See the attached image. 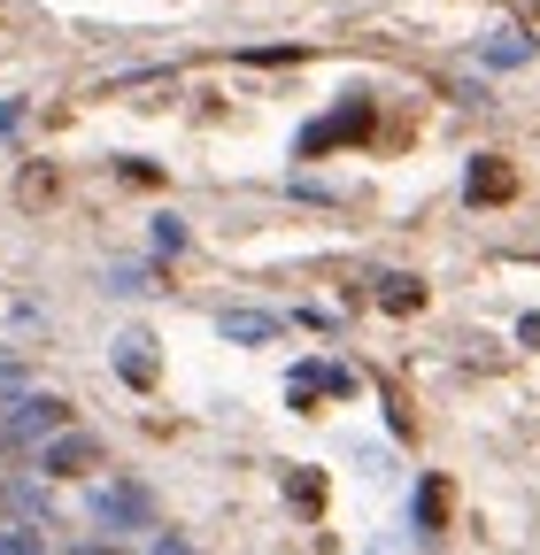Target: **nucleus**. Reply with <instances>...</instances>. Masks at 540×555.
Here are the masks:
<instances>
[{"label": "nucleus", "instance_id": "obj_1", "mask_svg": "<svg viewBox=\"0 0 540 555\" xmlns=\"http://www.w3.org/2000/svg\"><path fill=\"white\" fill-rule=\"evenodd\" d=\"M62 425H70V401H62V393H24L9 416H0V448H31V440H54Z\"/></svg>", "mask_w": 540, "mask_h": 555}, {"label": "nucleus", "instance_id": "obj_2", "mask_svg": "<svg viewBox=\"0 0 540 555\" xmlns=\"http://www.w3.org/2000/svg\"><path fill=\"white\" fill-rule=\"evenodd\" d=\"M348 139H371V101H340L332 116H317V124L301 131V163H317V155H332V147H348Z\"/></svg>", "mask_w": 540, "mask_h": 555}, {"label": "nucleus", "instance_id": "obj_3", "mask_svg": "<svg viewBox=\"0 0 540 555\" xmlns=\"http://www.w3.org/2000/svg\"><path fill=\"white\" fill-rule=\"evenodd\" d=\"M39 470L47 478H86V470H101V440L93 433H54L39 448Z\"/></svg>", "mask_w": 540, "mask_h": 555}, {"label": "nucleus", "instance_id": "obj_4", "mask_svg": "<svg viewBox=\"0 0 540 555\" xmlns=\"http://www.w3.org/2000/svg\"><path fill=\"white\" fill-rule=\"evenodd\" d=\"M463 193H471V201H510V193H517V170H510L502 155H479V163L463 170Z\"/></svg>", "mask_w": 540, "mask_h": 555}, {"label": "nucleus", "instance_id": "obj_5", "mask_svg": "<svg viewBox=\"0 0 540 555\" xmlns=\"http://www.w3.org/2000/svg\"><path fill=\"white\" fill-rule=\"evenodd\" d=\"M116 371H124V386H155V371H163L155 363V339L147 332H124L116 339Z\"/></svg>", "mask_w": 540, "mask_h": 555}, {"label": "nucleus", "instance_id": "obj_6", "mask_svg": "<svg viewBox=\"0 0 540 555\" xmlns=\"http://www.w3.org/2000/svg\"><path fill=\"white\" fill-rule=\"evenodd\" d=\"M101 517H108V525H147L155 502L140 494V486H116V494H101Z\"/></svg>", "mask_w": 540, "mask_h": 555}, {"label": "nucleus", "instance_id": "obj_7", "mask_svg": "<svg viewBox=\"0 0 540 555\" xmlns=\"http://www.w3.org/2000/svg\"><path fill=\"white\" fill-rule=\"evenodd\" d=\"M378 309H394V317H410V309H425V286H417V278H378Z\"/></svg>", "mask_w": 540, "mask_h": 555}, {"label": "nucleus", "instance_id": "obj_8", "mask_svg": "<svg viewBox=\"0 0 540 555\" xmlns=\"http://www.w3.org/2000/svg\"><path fill=\"white\" fill-rule=\"evenodd\" d=\"M286 502H294L301 517H317V509H324V470H294V478H286Z\"/></svg>", "mask_w": 540, "mask_h": 555}, {"label": "nucleus", "instance_id": "obj_9", "mask_svg": "<svg viewBox=\"0 0 540 555\" xmlns=\"http://www.w3.org/2000/svg\"><path fill=\"white\" fill-rule=\"evenodd\" d=\"M417 525H425V532L448 525V478H425V486H417Z\"/></svg>", "mask_w": 540, "mask_h": 555}, {"label": "nucleus", "instance_id": "obj_10", "mask_svg": "<svg viewBox=\"0 0 540 555\" xmlns=\"http://www.w3.org/2000/svg\"><path fill=\"white\" fill-rule=\"evenodd\" d=\"M16 193H24V208H47V201H54V193H62V178H54V170H47V163H31V170H24V185H16Z\"/></svg>", "mask_w": 540, "mask_h": 555}, {"label": "nucleus", "instance_id": "obj_11", "mask_svg": "<svg viewBox=\"0 0 540 555\" xmlns=\"http://www.w3.org/2000/svg\"><path fill=\"white\" fill-rule=\"evenodd\" d=\"M279 332V317H262V309H247V317H224V339H270Z\"/></svg>", "mask_w": 540, "mask_h": 555}, {"label": "nucleus", "instance_id": "obj_12", "mask_svg": "<svg viewBox=\"0 0 540 555\" xmlns=\"http://www.w3.org/2000/svg\"><path fill=\"white\" fill-rule=\"evenodd\" d=\"M0 555H47L39 532H16V525H0Z\"/></svg>", "mask_w": 540, "mask_h": 555}, {"label": "nucleus", "instance_id": "obj_13", "mask_svg": "<svg viewBox=\"0 0 540 555\" xmlns=\"http://www.w3.org/2000/svg\"><path fill=\"white\" fill-rule=\"evenodd\" d=\"M517 339H525V347H540V309H532V317L517 324Z\"/></svg>", "mask_w": 540, "mask_h": 555}, {"label": "nucleus", "instance_id": "obj_14", "mask_svg": "<svg viewBox=\"0 0 540 555\" xmlns=\"http://www.w3.org/2000/svg\"><path fill=\"white\" fill-rule=\"evenodd\" d=\"M0 509H16V486H9V478H0Z\"/></svg>", "mask_w": 540, "mask_h": 555}, {"label": "nucleus", "instance_id": "obj_15", "mask_svg": "<svg viewBox=\"0 0 540 555\" xmlns=\"http://www.w3.org/2000/svg\"><path fill=\"white\" fill-rule=\"evenodd\" d=\"M155 555H193V547H178V540H163V547H155Z\"/></svg>", "mask_w": 540, "mask_h": 555}]
</instances>
